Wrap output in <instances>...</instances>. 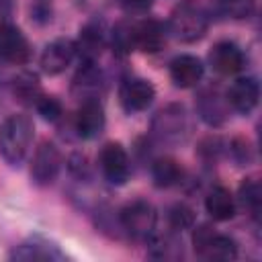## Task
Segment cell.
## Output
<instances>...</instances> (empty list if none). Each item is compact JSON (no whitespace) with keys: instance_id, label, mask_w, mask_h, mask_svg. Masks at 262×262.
<instances>
[{"instance_id":"obj_1","label":"cell","mask_w":262,"mask_h":262,"mask_svg":"<svg viewBox=\"0 0 262 262\" xmlns=\"http://www.w3.org/2000/svg\"><path fill=\"white\" fill-rule=\"evenodd\" d=\"M35 135L33 121L27 115H10L0 125V156L8 166H20L31 149Z\"/></svg>"},{"instance_id":"obj_2","label":"cell","mask_w":262,"mask_h":262,"mask_svg":"<svg viewBox=\"0 0 262 262\" xmlns=\"http://www.w3.org/2000/svg\"><path fill=\"white\" fill-rule=\"evenodd\" d=\"M209 29V12L207 8L196 0H182L178 2L168 18V33L182 41V43H194L205 37Z\"/></svg>"},{"instance_id":"obj_3","label":"cell","mask_w":262,"mask_h":262,"mask_svg":"<svg viewBox=\"0 0 262 262\" xmlns=\"http://www.w3.org/2000/svg\"><path fill=\"white\" fill-rule=\"evenodd\" d=\"M119 227L137 242H149L158 227V211L149 201L135 199L119 211Z\"/></svg>"},{"instance_id":"obj_4","label":"cell","mask_w":262,"mask_h":262,"mask_svg":"<svg viewBox=\"0 0 262 262\" xmlns=\"http://www.w3.org/2000/svg\"><path fill=\"white\" fill-rule=\"evenodd\" d=\"M151 135L160 143L178 145L188 135V115L186 108L178 102L166 104L151 119Z\"/></svg>"},{"instance_id":"obj_5","label":"cell","mask_w":262,"mask_h":262,"mask_svg":"<svg viewBox=\"0 0 262 262\" xmlns=\"http://www.w3.org/2000/svg\"><path fill=\"white\" fill-rule=\"evenodd\" d=\"M192 244H194V252L199 258L203 260H235L237 258V244L225 235L219 233L215 229H211L209 225H201L199 229H194L192 235Z\"/></svg>"},{"instance_id":"obj_6","label":"cell","mask_w":262,"mask_h":262,"mask_svg":"<svg viewBox=\"0 0 262 262\" xmlns=\"http://www.w3.org/2000/svg\"><path fill=\"white\" fill-rule=\"evenodd\" d=\"M61 151L53 141H41L31 160V178L37 186H49L57 180L61 170Z\"/></svg>"},{"instance_id":"obj_7","label":"cell","mask_w":262,"mask_h":262,"mask_svg":"<svg viewBox=\"0 0 262 262\" xmlns=\"http://www.w3.org/2000/svg\"><path fill=\"white\" fill-rule=\"evenodd\" d=\"M29 57H31V45L23 35V31L12 23L2 20L0 23V61L23 66L29 61Z\"/></svg>"},{"instance_id":"obj_8","label":"cell","mask_w":262,"mask_h":262,"mask_svg":"<svg viewBox=\"0 0 262 262\" xmlns=\"http://www.w3.org/2000/svg\"><path fill=\"white\" fill-rule=\"evenodd\" d=\"M98 164H100L102 176L111 184L121 186L129 180L131 162H129V156H127V151L121 143H115V141L104 143L102 149H100V156H98Z\"/></svg>"},{"instance_id":"obj_9","label":"cell","mask_w":262,"mask_h":262,"mask_svg":"<svg viewBox=\"0 0 262 262\" xmlns=\"http://www.w3.org/2000/svg\"><path fill=\"white\" fill-rule=\"evenodd\" d=\"M106 123L104 106L98 98L80 100L76 115H74V129L82 139H94L102 133Z\"/></svg>"},{"instance_id":"obj_10","label":"cell","mask_w":262,"mask_h":262,"mask_svg":"<svg viewBox=\"0 0 262 262\" xmlns=\"http://www.w3.org/2000/svg\"><path fill=\"white\" fill-rule=\"evenodd\" d=\"M76 53H78L76 41H72L68 37H59V39H53L51 43L45 45V49L39 57V66H41L43 74L57 76V74L66 72V68L74 61Z\"/></svg>"},{"instance_id":"obj_11","label":"cell","mask_w":262,"mask_h":262,"mask_svg":"<svg viewBox=\"0 0 262 262\" xmlns=\"http://www.w3.org/2000/svg\"><path fill=\"white\" fill-rule=\"evenodd\" d=\"M156 88L145 78H127L119 88V100L127 113H141L151 106Z\"/></svg>"},{"instance_id":"obj_12","label":"cell","mask_w":262,"mask_h":262,"mask_svg":"<svg viewBox=\"0 0 262 262\" xmlns=\"http://www.w3.org/2000/svg\"><path fill=\"white\" fill-rule=\"evenodd\" d=\"M196 113L209 127H221L229 117L227 96L215 86L203 88L196 96Z\"/></svg>"},{"instance_id":"obj_13","label":"cell","mask_w":262,"mask_h":262,"mask_svg":"<svg viewBox=\"0 0 262 262\" xmlns=\"http://www.w3.org/2000/svg\"><path fill=\"white\" fill-rule=\"evenodd\" d=\"M10 260H45V262H61L66 260V252L59 250L57 244L49 242L47 237L33 235L23 244L14 246L8 254Z\"/></svg>"},{"instance_id":"obj_14","label":"cell","mask_w":262,"mask_h":262,"mask_svg":"<svg viewBox=\"0 0 262 262\" xmlns=\"http://www.w3.org/2000/svg\"><path fill=\"white\" fill-rule=\"evenodd\" d=\"M211 68L221 76H233L246 68V55L233 41H217L209 51Z\"/></svg>"},{"instance_id":"obj_15","label":"cell","mask_w":262,"mask_h":262,"mask_svg":"<svg viewBox=\"0 0 262 262\" xmlns=\"http://www.w3.org/2000/svg\"><path fill=\"white\" fill-rule=\"evenodd\" d=\"M225 96H227L229 108H233L239 115H250L258 106V100H260V84L252 76L237 78L229 86V90L225 92Z\"/></svg>"},{"instance_id":"obj_16","label":"cell","mask_w":262,"mask_h":262,"mask_svg":"<svg viewBox=\"0 0 262 262\" xmlns=\"http://www.w3.org/2000/svg\"><path fill=\"white\" fill-rule=\"evenodd\" d=\"M102 90H104V76L96 66V61H82L72 82V94L78 100H88V98H100Z\"/></svg>"},{"instance_id":"obj_17","label":"cell","mask_w":262,"mask_h":262,"mask_svg":"<svg viewBox=\"0 0 262 262\" xmlns=\"http://www.w3.org/2000/svg\"><path fill=\"white\" fill-rule=\"evenodd\" d=\"M133 31V49H141L145 53H156L166 43L168 29L158 18H143L131 25Z\"/></svg>"},{"instance_id":"obj_18","label":"cell","mask_w":262,"mask_h":262,"mask_svg":"<svg viewBox=\"0 0 262 262\" xmlns=\"http://www.w3.org/2000/svg\"><path fill=\"white\" fill-rule=\"evenodd\" d=\"M205 76V66L196 55L182 53L170 61V80L178 88H194Z\"/></svg>"},{"instance_id":"obj_19","label":"cell","mask_w":262,"mask_h":262,"mask_svg":"<svg viewBox=\"0 0 262 262\" xmlns=\"http://www.w3.org/2000/svg\"><path fill=\"white\" fill-rule=\"evenodd\" d=\"M104 45H106V31L100 20H90L80 29L76 51L80 53L82 61H96Z\"/></svg>"},{"instance_id":"obj_20","label":"cell","mask_w":262,"mask_h":262,"mask_svg":"<svg viewBox=\"0 0 262 262\" xmlns=\"http://www.w3.org/2000/svg\"><path fill=\"white\" fill-rule=\"evenodd\" d=\"M205 209L215 221H229L235 215V196L225 186H215L205 196Z\"/></svg>"},{"instance_id":"obj_21","label":"cell","mask_w":262,"mask_h":262,"mask_svg":"<svg viewBox=\"0 0 262 262\" xmlns=\"http://www.w3.org/2000/svg\"><path fill=\"white\" fill-rule=\"evenodd\" d=\"M151 178L160 188H170L182 182L184 168L174 158H158L151 162Z\"/></svg>"},{"instance_id":"obj_22","label":"cell","mask_w":262,"mask_h":262,"mask_svg":"<svg viewBox=\"0 0 262 262\" xmlns=\"http://www.w3.org/2000/svg\"><path fill=\"white\" fill-rule=\"evenodd\" d=\"M237 201L250 213L252 219H256V221L260 219V213H262V188H260V182L256 178H246L239 184Z\"/></svg>"},{"instance_id":"obj_23","label":"cell","mask_w":262,"mask_h":262,"mask_svg":"<svg viewBox=\"0 0 262 262\" xmlns=\"http://www.w3.org/2000/svg\"><path fill=\"white\" fill-rule=\"evenodd\" d=\"M12 94L20 102H25V104H35V100L43 94L37 74H33V72H20V74H16L12 78Z\"/></svg>"},{"instance_id":"obj_24","label":"cell","mask_w":262,"mask_h":262,"mask_svg":"<svg viewBox=\"0 0 262 262\" xmlns=\"http://www.w3.org/2000/svg\"><path fill=\"white\" fill-rule=\"evenodd\" d=\"M147 244L151 246V250H149V256H151V258L176 260V258L182 256V244H180L176 237H172L170 233H168V235H156V233H154V237H151Z\"/></svg>"},{"instance_id":"obj_25","label":"cell","mask_w":262,"mask_h":262,"mask_svg":"<svg viewBox=\"0 0 262 262\" xmlns=\"http://www.w3.org/2000/svg\"><path fill=\"white\" fill-rule=\"evenodd\" d=\"M168 225L174 229V231H184V229H190V227H194V221H196V217H194V211L188 207V205H184V203H176V205H172L170 209H168Z\"/></svg>"},{"instance_id":"obj_26","label":"cell","mask_w":262,"mask_h":262,"mask_svg":"<svg viewBox=\"0 0 262 262\" xmlns=\"http://www.w3.org/2000/svg\"><path fill=\"white\" fill-rule=\"evenodd\" d=\"M131 25H133V23H119V25L113 29V33H111V37H113V47H115V51L121 53V55H125V53H129V51L133 49V31H131Z\"/></svg>"},{"instance_id":"obj_27","label":"cell","mask_w":262,"mask_h":262,"mask_svg":"<svg viewBox=\"0 0 262 262\" xmlns=\"http://www.w3.org/2000/svg\"><path fill=\"white\" fill-rule=\"evenodd\" d=\"M33 106L37 108V113H39L45 121H57V119L61 117V113H63L61 102H59L55 96H49V94H41V96L35 100Z\"/></svg>"},{"instance_id":"obj_28","label":"cell","mask_w":262,"mask_h":262,"mask_svg":"<svg viewBox=\"0 0 262 262\" xmlns=\"http://www.w3.org/2000/svg\"><path fill=\"white\" fill-rule=\"evenodd\" d=\"M221 10L233 18H246L254 12V0H219Z\"/></svg>"},{"instance_id":"obj_29","label":"cell","mask_w":262,"mask_h":262,"mask_svg":"<svg viewBox=\"0 0 262 262\" xmlns=\"http://www.w3.org/2000/svg\"><path fill=\"white\" fill-rule=\"evenodd\" d=\"M31 20L37 25H47L53 16V0H31Z\"/></svg>"},{"instance_id":"obj_30","label":"cell","mask_w":262,"mask_h":262,"mask_svg":"<svg viewBox=\"0 0 262 262\" xmlns=\"http://www.w3.org/2000/svg\"><path fill=\"white\" fill-rule=\"evenodd\" d=\"M225 145L219 137H205L199 145V156L205 160V162H215L219 160V156L223 154Z\"/></svg>"},{"instance_id":"obj_31","label":"cell","mask_w":262,"mask_h":262,"mask_svg":"<svg viewBox=\"0 0 262 262\" xmlns=\"http://www.w3.org/2000/svg\"><path fill=\"white\" fill-rule=\"evenodd\" d=\"M229 151H231L233 160H235L239 166H244V164H248V162L252 160L250 145H248V141H244V139H233V141L229 143Z\"/></svg>"},{"instance_id":"obj_32","label":"cell","mask_w":262,"mask_h":262,"mask_svg":"<svg viewBox=\"0 0 262 262\" xmlns=\"http://www.w3.org/2000/svg\"><path fill=\"white\" fill-rule=\"evenodd\" d=\"M151 4H154V0H121V6L131 14L145 12L147 8H151Z\"/></svg>"}]
</instances>
